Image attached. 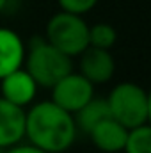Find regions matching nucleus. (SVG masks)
I'll return each mask as SVG.
<instances>
[{
	"label": "nucleus",
	"mask_w": 151,
	"mask_h": 153,
	"mask_svg": "<svg viewBox=\"0 0 151 153\" xmlns=\"http://www.w3.org/2000/svg\"><path fill=\"white\" fill-rule=\"evenodd\" d=\"M78 134L75 117L50 100L34 103L25 111V137L29 144L44 153H64Z\"/></svg>",
	"instance_id": "f257e3e1"
},
{
	"label": "nucleus",
	"mask_w": 151,
	"mask_h": 153,
	"mask_svg": "<svg viewBox=\"0 0 151 153\" xmlns=\"http://www.w3.org/2000/svg\"><path fill=\"white\" fill-rule=\"evenodd\" d=\"M23 70L32 76L38 87L52 89L61 78L73 71V62L44 39H34L25 53Z\"/></svg>",
	"instance_id": "f03ea898"
},
{
	"label": "nucleus",
	"mask_w": 151,
	"mask_h": 153,
	"mask_svg": "<svg viewBox=\"0 0 151 153\" xmlns=\"http://www.w3.org/2000/svg\"><path fill=\"white\" fill-rule=\"evenodd\" d=\"M110 117L126 130L150 125V96L135 82H121L107 98Z\"/></svg>",
	"instance_id": "7ed1b4c3"
},
{
	"label": "nucleus",
	"mask_w": 151,
	"mask_h": 153,
	"mask_svg": "<svg viewBox=\"0 0 151 153\" xmlns=\"http://www.w3.org/2000/svg\"><path fill=\"white\" fill-rule=\"evenodd\" d=\"M43 39L70 59L80 57L89 48V25L82 16L59 11L48 20Z\"/></svg>",
	"instance_id": "20e7f679"
},
{
	"label": "nucleus",
	"mask_w": 151,
	"mask_h": 153,
	"mask_svg": "<svg viewBox=\"0 0 151 153\" xmlns=\"http://www.w3.org/2000/svg\"><path fill=\"white\" fill-rule=\"evenodd\" d=\"M94 98V85L85 80L80 73L71 71L70 75L61 78L52 87V103L68 114L75 116L80 109H84Z\"/></svg>",
	"instance_id": "39448f33"
},
{
	"label": "nucleus",
	"mask_w": 151,
	"mask_h": 153,
	"mask_svg": "<svg viewBox=\"0 0 151 153\" xmlns=\"http://www.w3.org/2000/svg\"><path fill=\"white\" fill-rule=\"evenodd\" d=\"M38 94V85L23 68L13 71L11 75L4 76L0 80V98L9 102L14 107L25 111Z\"/></svg>",
	"instance_id": "423d86ee"
},
{
	"label": "nucleus",
	"mask_w": 151,
	"mask_h": 153,
	"mask_svg": "<svg viewBox=\"0 0 151 153\" xmlns=\"http://www.w3.org/2000/svg\"><path fill=\"white\" fill-rule=\"evenodd\" d=\"M115 71V62L110 52L98 50V48H87L80 55V75L89 80L93 85L105 84L112 78Z\"/></svg>",
	"instance_id": "0eeeda50"
},
{
	"label": "nucleus",
	"mask_w": 151,
	"mask_h": 153,
	"mask_svg": "<svg viewBox=\"0 0 151 153\" xmlns=\"http://www.w3.org/2000/svg\"><path fill=\"white\" fill-rule=\"evenodd\" d=\"M25 137V111L0 98V152L20 144Z\"/></svg>",
	"instance_id": "6e6552de"
},
{
	"label": "nucleus",
	"mask_w": 151,
	"mask_h": 153,
	"mask_svg": "<svg viewBox=\"0 0 151 153\" xmlns=\"http://www.w3.org/2000/svg\"><path fill=\"white\" fill-rule=\"evenodd\" d=\"M27 46L18 32L0 27V80L13 71L23 68Z\"/></svg>",
	"instance_id": "1a4fd4ad"
},
{
	"label": "nucleus",
	"mask_w": 151,
	"mask_h": 153,
	"mask_svg": "<svg viewBox=\"0 0 151 153\" xmlns=\"http://www.w3.org/2000/svg\"><path fill=\"white\" fill-rule=\"evenodd\" d=\"M93 141V144L103 153H123L124 143H126V135L128 130L119 125L115 119L109 117L101 123H98L89 134H87Z\"/></svg>",
	"instance_id": "9d476101"
},
{
	"label": "nucleus",
	"mask_w": 151,
	"mask_h": 153,
	"mask_svg": "<svg viewBox=\"0 0 151 153\" xmlns=\"http://www.w3.org/2000/svg\"><path fill=\"white\" fill-rule=\"evenodd\" d=\"M73 117H75L76 128L82 130L84 134H89L98 123H101V121H105V119L110 117L107 100H103V98H93V100H91L84 109H80Z\"/></svg>",
	"instance_id": "9b49d317"
},
{
	"label": "nucleus",
	"mask_w": 151,
	"mask_h": 153,
	"mask_svg": "<svg viewBox=\"0 0 151 153\" xmlns=\"http://www.w3.org/2000/svg\"><path fill=\"white\" fill-rule=\"evenodd\" d=\"M123 153H151V126L142 125L128 130Z\"/></svg>",
	"instance_id": "f8f14e48"
},
{
	"label": "nucleus",
	"mask_w": 151,
	"mask_h": 153,
	"mask_svg": "<svg viewBox=\"0 0 151 153\" xmlns=\"http://www.w3.org/2000/svg\"><path fill=\"white\" fill-rule=\"evenodd\" d=\"M117 39L115 29L109 23H94L89 25V46L98 48V50H107L110 52Z\"/></svg>",
	"instance_id": "ddd939ff"
},
{
	"label": "nucleus",
	"mask_w": 151,
	"mask_h": 153,
	"mask_svg": "<svg viewBox=\"0 0 151 153\" xmlns=\"http://www.w3.org/2000/svg\"><path fill=\"white\" fill-rule=\"evenodd\" d=\"M59 7L62 13L75 14V16H84L85 13L93 11L98 4V0H57Z\"/></svg>",
	"instance_id": "4468645a"
},
{
	"label": "nucleus",
	"mask_w": 151,
	"mask_h": 153,
	"mask_svg": "<svg viewBox=\"0 0 151 153\" xmlns=\"http://www.w3.org/2000/svg\"><path fill=\"white\" fill-rule=\"evenodd\" d=\"M2 153H44V152H41V150H38V148H34L32 144H16V146H13V148H9V150H5V152H2Z\"/></svg>",
	"instance_id": "2eb2a0df"
},
{
	"label": "nucleus",
	"mask_w": 151,
	"mask_h": 153,
	"mask_svg": "<svg viewBox=\"0 0 151 153\" xmlns=\"http://www.w3.org/2000/svg\"><path fill=\"white\" fill-rule=\"evenodd\" d=\"M7 4H9V0H0V13L5 9V5H7Z\"/></svg>",
	"instance_id": "dca6fc26"
}]
</instances>
